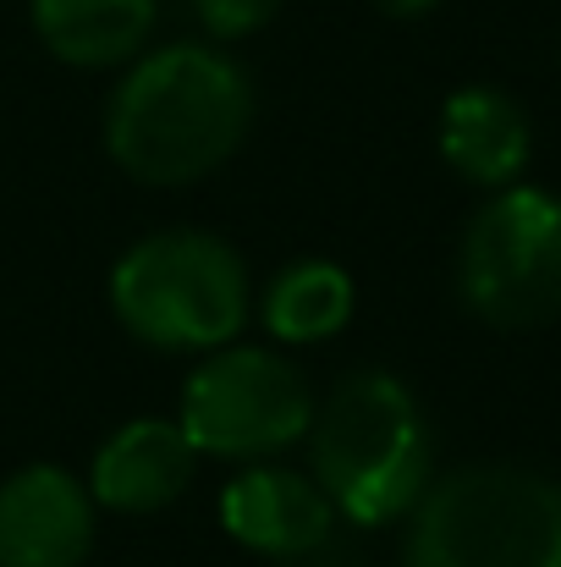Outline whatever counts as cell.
Here are the masks:
<instances>
[{
	"label": "cell",
	"mask_w": 561,
	"mask_h": 567,
	"mask_svg": "<svg viewBox=\"0 0 561 567\" xmlns=\"http://www.w3.org/2000/svg\"><path fill=\"white\" fill-rule=\"evenodd\" d=\"M193 11L209 39H248L281 11V0H193Z\"/></svg>",
	"instance_id": "13"
},
{
	"label": "cell",
	"mask_w": 561,
	"mask_h": 567,
	"mask_svg": "<svg viewBox=\"0 0 561 567\" xmlns=\"http://www.w3.org/2000/svg\"><path fill=\"white\" fill-rule=\"evenodd\" d=\"M457 292L496 331L561 320V198L546 188H496L457 243Z\"/></svg>",
	"instance_id": "5"
},
{
	"label": "cell",
	"mask_w": 561,
	"mask_h": 567,
	"mask_svg": "<svg viewBox=\"0 0 561 567\" xmlns=\"http://www.w3.org/2000/svg\"><path fill=\"white\" fill-rule=\"evenodd\" d=\"M111 315L155 353H215L253 315L248 265L215 231H155L116 259Z\"/></svg>",
	"instance_id": "4"
},
{
	"label": "cell",
	"mask_w": 561,
	"mask_h": 567,
	"mask_svg": "<svg viewBox=\"0 0 561 567\" xmlns=\"http://www.w3.org/2000/svg\"><path fill=\"white\" fill-rule=\"evenodd\" d=\"M220 529L270 563H303L314 557L331 529H336V507L331 496L314 485V474L287 468V463H248L242 474L226 480L220 491Z\"/></svg>",
	"instance_id": "7"
},
{
	"label": "cell",
	"mask_w": 561,
	"mask_h": 567,
	"mask_svg": "<svg viewBox=\"0 0 561 567\" xmlns=\"http://www.w3.org/2000/svg\"><path fill=\"white\" fill-rule=\"evenodd\" d=\"M440 0H374L380 17H396V22H413V17H429Z\"/></svg>",
	"instance_id": "14"
},
{
	"label": "cell",
	"mask_w": 561,
	"mask_h": 567,
	"mask_svg": "<svg viewBox=\"0 0 561 567\" xmlns=\"http://www.w3.org/2000/svg\"><path fill=\"white\" fill-rule=\"evenodd\" d=\"M402 567H561V485L523 463H468L424 485Z\"/></svg>",
	"instance_id": "3"
},
{
	"label": "cell",
	"mask_w": 561,
	"mask_h": 567,
	"mask_svg": "<svg viewBox=\"0 0 561 567\" xmlns=\"http://www.w3.org/2000/svg\"><path fill=\"white\" fill-rule=\"evenodd\" d=\"M177 424L198 457L259 463L309 435L314 391L287 353L259 342H226L215 353H198V370L183 385Z\"/></svg>",
	"instance_id": "6"
},
{
	"label": "cell",
	"mask_w": 561,
	"mask_h": 567,
	"mask_svg": "<svg viewBox=\"0 0 561 567\" xmlns=\"http://www.w3.org/2000/svg\"><path fill=\"white\" fill-rule=\"evenodd\" d=\"M309 474L331 496L336 518L380 529L413 513L435 480V435L418 396L385 370H353L314 402Z\"/></svg>",
	"instance_id": "2"
},
{
	"label": "cell",
	"mask_w": 561,
	"mask_h": 567,
	"mask_svg": "<svg viewBox=\"0 0 561 567\" xmlns=\"http://www.w3.org/2000/svg\"><path fill=\"white\" fill-rule=\"evenodd\" d=\"M28 17L39 44L55 61L83 72H111L149 44L160 6L155 0H33Z\"/></svg>",
	"instance_id": "11"
},
{
	"label": "cell",
	"mask_w": 561,
	"mask_h": 567,
	"mask_svg": "<svg viewBox=\"0 0 561 567\" xmlns=\"http://www.w3.org/2000/svg\"><path fill=\"white\" fill-rule=\"evenodd\" d=\"M253 122L248 72L215 44L133 55L105 105V150L144 188H187L220 172Z\"/></svg>",
	"instance_id": "1"
},
{
	"label": "cell",
	"mask_w": 561,
	"mask_h": 567,
	"mask_svg": "<svg viewBox=\"0 0 561 567\" xmlns=\"http://www.w3.org/2000/svg\"><path fill=\"white\" fill-rule=\"evenodd\" d=\"M94 496L61 463H28L0 485V567H77L94 546Z\"/></svg>",
	"instance_id": "8"
},
{
	"label": "cell",
	"mask_w": 561,
	"mask_h": 567,
	"mask_svg": "<svg viewBox=\"0 0 561 567\" xmlns=\"http://www.w3.org/2000/svg\"><path fill=\"white\" fill-rule=\"evenodd\" d=\"M534 155L529 111L490 83H468L440 105V161L474 188H512Z\"/></svg>",
	"instance_id": "10"
},
{
	"label": "cell",
	"mask_w": 561,
	"mask_h": 567,
	"mask_svg": "<svg viewBox=\"0 0 561 567\" xmlns=\"http://www.w3.org/2000/svg\"><path fill=\"white\" fill-rule=\"evenodd\" d=\"M347 320H353V276L331 259L281 265L259 298V326L270 331V342H287V348L331 342Z\"/></svg>",
	"instance_id": "12"
},
{
	"label": "cell",
	"mask_w": 561,
	"mask_h": 567,
	"mask_svg": "<svg viewBox=\"0 0 561 567\" xmlns=\"http://www.w3.org/2000/svg\"><path fill=\"white\" fill-rule=\"evenodd\" d=\"M198 474V452L183 435L177 419H127L122 430H111L89 463V496L105 513H160L183 496Z\"/></svg>",
	"instance_id": "9"
}]
</instances>
